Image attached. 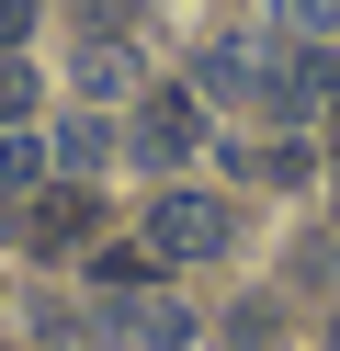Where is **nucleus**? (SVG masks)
I'll use <instances>...</instances> for the list:
<instances>
[{"label":"nucleus","instance_id":"1a4fd4ad","mask_svg":"<svg viewBox=\"0 0 340 351\" xmlns=\"http://www.w3.org/2000/svg\"><path fill=\"white\" fill-rule=\"evenodd\" d=\"M23 23H34V0H0V57L23 46Z\"/></svg>","mask_w":340,"mask_h":351},{"label":"nucleus","instance_id":"423d86ee","mask_svg":"<svg viewBox=\"0 0 340 351\" xmlns=\"http://www.w3.org/2000/svg\"><path fill=\"white\" fill-rule=\"evenodd\" d=\"M272 34L284 46H340V0H272Z\"/></svg>","mask_w":340,"mask_h":351},{"label":"nucleus","instance_id":"f257e3e1","mask_svg":"<svg viewBox=\"0 0 340 351\" xmlns=\"http://www.w3.org/2000/svg\"><path fill=\"white\" fill-rule=\"evenodd\" d=\"M136 250H148L159 272H170V261H227L238 250V204L204 193V182H159L148 215H136Z\"/></svg>","mask_w":340,"mask_h":351},{"label":"nucleus","instance_id":"6e6552de","mask_svg":"<svg viewBox=\"0 0 340 351\" xmlns=\"http://www.w3.org/2000/svg\"><path fill=\"white\" fill-rule=\"evenodd\" d=\"M34 114V69H23V57H0V125H23Z\"/></svg>","mask_w":340,"mask_h":351},{"label":"nucleus","instance_id":"20e7f679","mask_svg":"<svg viewBox=\"0 0 340 351\" xmlns=\"http://www.w3.org/2000/svg\"><path fill=\"white\" fill-rule=\"evenodd\" d=\"M45 170H57V147H45L34 125H0V204H12V215L45 193Z\"/></svg>","mask_w":340,"mask_h":351},{"label":"nucleus","instance_id":"9b49d317","mask_svg":"<svg viewBox=\"0 0 340 351\" xmlns=\"http://www.w3.org/2000/svg\"><path fill=\"white\" fill-rule=\"evenodd\" d=\"M329 351H340V306H329Z\"/></svg>","mask_w":340,"mask_h":351},{"label":"nucleus","instance_id":"9d476101","mask_svg":"<svg viewBox=\"0 0 340 351\" xmlns=\"http://www.w3.org/2000/svg\"><path fill=\"white\" fill-rule=\"evenodd\" d=\"M238 351H284V340H238Z\"/></svg>","mask_w":340,"mask_h":351},{"label":"nucleus","instance_id":"7ed1b4c3","mask_svg":"<svg viewBox=\"0 0 340 351\" xmlns=\"http://www.w3.org/2000/svg\"><path fill=\"white\" fill-rule=\"evenodd\" d=\"M23 238H34L45 261H68V250H91V238H102V204L68 182V193H45V204H34V227H23Z\"/></svg>","mask_w":340,"mask_h":351},{"label":"nucleus","instance_id":"f03ea898","mask_svg":"<svg viewBox=\"0 0 340 351\" xmlns=\"http://www.w3.org/2000/svg\"><path fill=\"white\" fill-rule=\"evenodd\" d=\"M193 147H204V102L181 91V80H159V91L136 102V125H125V159L148 170V182H170V170L193 159Z\"/></svg>","mask_w":340,"mask_h":351},{"label":"nucleus","instance_id":"0eeeda50","mask_svg":"<svg viewBox=\"0 0 340 351\" xmlns=\"http://www.w3.org/2000/svg\"><path fill=\"white\" fill-rule=\"evenodd\" d=\"M125 80H136L125 46H91V57H80V91H125Z\"/></svg>","mask_w":340,"mask_h":351},{"label":"nucleus","instance_id":"39448f33","mask_svg":"<svg viewBox=\"0 0 340 351\" xmlns=\"http://www.w3.org/2000/svg\"><path fill=\"white\" fill-rule=\"evenodd\" d=\"M45 147H57V170L80 182V170H102V159H113V125H102V114H68V125H57Z\"/></svg>","mask_w":340,"mask_h":351}]
</instances>
